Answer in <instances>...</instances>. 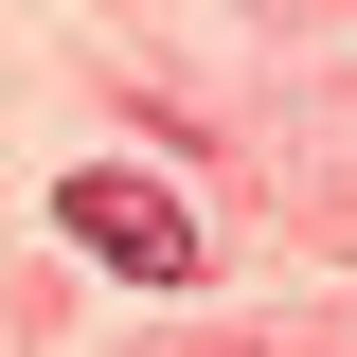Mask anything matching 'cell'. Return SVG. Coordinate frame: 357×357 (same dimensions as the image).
<instances>
[{
  "instance_id": "6da1fadb",
  "label": "cell",
  "mask_w": 357,
  "mask_h": 357,
  "mask_svg": "<svg viewBox=\"0 0 357 357\" xmlns=\"http://www.w3.org/2000/svg\"><path fill=\"white\" fill-rule=\"evenodd\" d=\"M54 232H72L89 268H126V286H197V215H178L161 178H107V161H89L72 197H54Z\"/></svg>"
}]
</instances>
